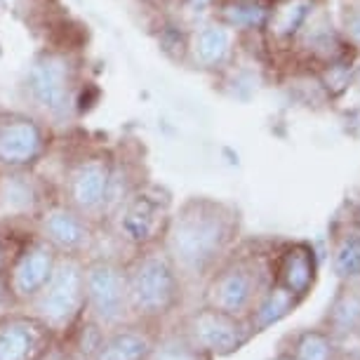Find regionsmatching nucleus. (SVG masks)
<instances>
[{
	"mask_svg": "<svg viewBox=\"0 0 360 360\" xmlns=\"http://www.w3.org/2000/svg\"><path fill=\"white\" fill-rule=\"evenodd\" d=\"M236 233L233 207L210 198H191L169 217L162 248L184 281H202L226 259Z\"/></svg>",
	"mask_w": 360,
	"mask_h": 360,
	"instance_id": "obj_1",
	"label": "nucleus"
},
{
	"mask_svg": "<svg viewBox=\"0 0 360 360\" xmlns=\"http://www.w3.org/2000/svg\"><path fill=\"white\" fill-rule=\"evenodd\" d=\"M297 307H299V302L288 290H283L281 285L271 283L269 288L264 290V295L257 299L252 311H250L248 323L255 335H259V332L269 330L271 325H278L283 318H288Z\"/></svg>",
	"mask_w": 360,
	"mask_h": 360,
	"instance_id": "obj_16",
	"label": "nucleus"
},
{
	"mask_svg": "<svg viewBox=\"0 0 360 360\" xmlns=\"http://www.w3.org/2000/svg\"><path fill=\"white\" fill-rule=\"evenodd\" d=\"M281 360H283V358H281Z\"/></svg>",
	"mask_w": 360,
	"mask_h": 360,
	"instance_id": "obj_32",
	"label": "nucleus"
},
{
	"mask_svg": "<svg viewBox=\"0 0 360 360\" xmlns=\"http://www.w3.org/2000/svg\"><path fill=\"white\" fill-rule=\"evenodd\" d=\"M328 321L332 325V337H346L356 335L360 330V295L358 290H344L342 295L335 299L330 309Z\"/></svg>",
	"mask_w": 360,
	"mask_h": 360,
	"instance_id": "obj_22",
	"label": "nucleus"
},
{
	"mask_svg": "<svg viewBox=\"0 0 360 360\" xmlns=\"http://www.w3.org/2000/svg\"><path fill=\"white\" fill-rule=\"evenodd\" d=\"M266 15H269V10H264L259 3H252V0H236V3L226 5L221 12L224 24L236 26V29L264 26L266 24Z\"/></svg>",
	"mask_w": 360,
	"mask_h": 360,
	"instance_id": "obj_24",
	"label": "nucleus"
},
{
	"mask_svg": "<svg viewBox=\"0 0 360 360\" xmlns=\"http://www.w3.org/2000/svg\"><path fill=\"white\" fill-rule=\"evenodd\" d=\"M332 264H335V271L342 281H360V238H342L335 248V255H332Z\"/></svg>",
	"mask_w": 360,
	"mask_h": 360,
	"instance_id": "obj_23",
	"label": "nucleus"
},
{
	"mask_svg": "<svg viewBox=\"0 0 360 360\" xmlns=\"http://www.w3.org/2000/svg\"><path fill=\"white\" fill-rule=\"evenodd\" d=\"M10 259H12V255L8 252V245L3 243V238H0V274H5V269H8Z\"/></svg>",
	"mask_w": 360,
	"mask_h": 360,
	"instance_id": "obj_27",
	"label": "nucleus"
},
{
	"mask_svg": "<svg viewBox=\"0 0 360 360\" xmlns=\"http://www.w3.org/2000/svg\"><path fill=\"white\" fill-rule=\"evenodd\" d=\"M26 90L33 104L45 113H64L73 97V69L64 54H40L26 76Z\"/></svg>",
	"mask_w": 360,
	"mask_h": 360,
	"instance_id": "obj_11",
	"label": "nucleus"
},
{
	"mask_svg": "<svg viewBox=\"0 0 360 360\" xmlns=\"http://www.w3.org/2000/svg\"><path fill=\"white\" fill-rule=\"evenodd\" d=\"M45 148L43 132L24 115H10L0 120V165L8 169H26Z\"/></svg>",
	"mask_w": 360,
	"mask_h": 360,
	"instance_id": "obj_13",
	"label": "nucleus"
},
{
	"mask_svg": "<svg viewBox=\"0 0 360 360\" xmlns=\"http://www.w3.org/2000/svg\"><path fill=\"white\" fill-rule=\"evenodd\" d=\"M111 165L113 162L104 155H87V158L78 160L66 174L64 200L76 207L80 214H85L90 221H99L108 176H111Z\"/></svg>",
	"mask_w": 360,
	"mask_h": 360,
	"instance_id": "obj_12",
	"label": "nucleus"
},
{
	"mask_svg": "<svg viewBox=\"0 0 360 360\" xmlns=\"http://www.w3.org/2000/svg\"><path fill=\"white\" fill-rule=\"evenodd\" d=\"M311 10H314V0H281L266 15V24L264 26H269L274 38L290 40L309 22Z\"/></svg>",
	"mask_w": 360,
	"mask_h": 360,
	"instance_id": "obj_17",
	"label": "nucleus"
},
{
	"mask_svg": "<svg viewBox=\"0 0 360 360\" xmlns=\"http://www.w3.org/2000/svg\"><path fill=\"white\" fill-rule=\"evenodd\" d=\"M169 193L155 184H139L120 212L115 214L111 226L120 240L134 250L160 245L169 224Z\"/></svg>",
	"mask_w": 360,
	"mask_h": 360,
	"instance_id": "obj_6",
	"label": "nucleus"
},
{
	"mask_svg": "<svg viewBox=\"0 0 360 360\" xmlns=\"http://www.w3.org/2000/svg\"><path fill=\"white\" fill-rule=\"evenodd\" d=\"M85 318L104 332L132 321L123 262L113 257L85 262Z\"/></svg>",
	"mask_w": 360,
	"mask_h": 360,
	"instance_id": "obj_5",
	"label": "nucleus"
},
{
	"mask_svg": "<svg viewBox=\"0 0 360 360\" xmlns=\"http://www.w3.org/2000/svg\"><path fill=\"white\" fill-rule=\"evenodd\" d=\"M318 274V262L316 252L309 243H295L288 245L278 255V259L271 266V283L281 285L283 290H288L299 304L309 297V292L314 290Z\"/></svg>",
	"mask_w": 360,
	"mask_h": 360,
	"instance_id": "obj_14",
	"label": "nucleus"
},
{
	"mask_svg": "<svg viewBox=\"0 0 360 360\" xmlns=\"http://www.w3.org/2000/svg\"><path fill=\"white\" fill-rule=\"evenodd\" d=\"M356 120H358V125H360V111L356 113Z\"/></svg>",
	"mask_w": 360,
	"mask_h": 360,
	"instance_id": "obj_30",
	"label": "nucleus"
},
{
	"mask_svg": "<svg viewBox=\"0 0 360 360\" xmlns=\"http://www.w3.org/2000/svg\"><path fill=\"white\" fill-rule=\"evenodd\" d=\"M358 295H360V290H358Z\"/></svg>",
	"mask_w": 360,
	"mask_h": 360,
	"instance_id": "obj_31",
	"label": "nucleus"
},
{
	"mask_svg": "<svg viewBox=\"0 0 360 360\" xmlns=\"http://www.w3.org/2000/svg\"><path fill=\"white\" fill-rule=\"evenodd\" d=\"M59 262V252L38 233L26 238L5 269V283L12 307L24 309L45 288Z\"/></svg>",
	"mask_w": 360,
	"mask_h": 360,
	"instance_id": "obj_8",
	"label": "nucleus"
},
{
	"mask_svg": "<svg viewBox=\"0 0 360 360\" xmlns=\"http://www.w3.org/2000/svg\"><path fill=\"white\" fill-rule=\"evenodd\" d=\"M40 323H45L59 342L73 335L85 318V259L73 255H59L52 278L24 307Z\"/></svg>",
	"mask_w": 360,
	"mask_h": 360,
	"instance_id": "obj_3",
	"label": "nucleus"
},
{
	"mask_svg": "<svg viewBox=\"0 0 360 360\" xmlns=\"http://www.w3.org/2000/svg\"><path fill=\"white\" fill-rule=\"evenodd\" d=\"M283 360H337V342L330 332L307 330L292 337L290 351Z\"/></svg>",
	"mask_w": 360,
	"mask_h": 360,
	"instance_id": "obj_21",
	"label": "nucleus"
},
{
	"mask_svg": "<svg viewBox=\"0 0 360 360\" xmlns=\"http://www.w3.org/2000/svg\"><path fill=\"white\" fill-rule=\"evenodd\" d=\"M335 73H339V66H330V76H335ZM344 85H346V80L339 78V80H337V92H339V90H344Z\"/></svg>",
	"mask_w": 360,
	"mask_h": 360,
	"instance_id": "obj_28",
	"label": "nucleus"
},
{
	"mask_svg": "<svg viewBox=\"0 0 360 360\" xmlns=\"http://www.w3.org/2000/svg\"><path fill=\"white\" fill-rule=\"evenodd\" d=\"M231 47V33L224 24H207L200 31H195L191 50L195 62L212 69V66L221 64L229 54Z\"/></svg>",
	"mask_w": 360,
	"mask_h": 360,
	"instance_id": "obj_19",
	"label": "nucleus"
},
{
	"mask_svg": "<svg viewBox=\"0 0 360 360\" xmlns=\"http://www.w3.org/2000/svg\"><path fill=\"white\" fill-rule=\"evenodd\" d=\"M38 236L59 255L83 257L92 245V221L66 200H47L38 212Z\"/></svg>",
	"mask_w": 360,
	"mask_h": 360,
	"instance_id": "obj_10",
	"label": "nucleus"
},
{
	"mask_svg": "<svg viewBox=\"0 0 360 360\" xmlns=\"http://www.w3.org/2000/svg\"><path fill=\"white\" fill-rule=\"evenodd\" d=\"M125 274L132 321L162 330L184 297V278L176 271L172 257L162 243L137 250V255L125 264Z\"/></svg>",
	"mask_w": 360,
	"mask_h": 360,
	"instance_id": "obj_2",
	"label": "nucleus"
},
{
	"mask_svg": "<svg viewBox=\"0 0 360 360\" xmlns=\"http://www.w3.org/2000/svg\"><path fill=\"white\" fill-rule=\"evenodd\" d=\"M31 176H10L8 181L0 184V202L15 214H38L47 200L38 193V188L29 181Z\"/></svg>",
	"mask_w": 360,
	"mask_h": 360,
	"instance_id": "obj_20",
	"label": "nucleus"
},
{
	"mask_svg": "<svg viewBox=\"0 0 360 360\" xmlns=\"http://www.w3.org/2000/svg\"><path fill=\"white\" fill-rule=\"evenodd\" d=\"M148 360H214V356H210L198 344H193L186 337V332L176 325L174 330L158 332Z\"/></svg>",
	"mask_w": 360,
	"mask_h": 360,
	"instance_id": "obj_18",
	"label": "nucleus"
},
{
	"mask_svg": "<svg viewBox=\"0 0 360 360\" xmlns=\"http://www.w3.org/2000/svg\"><path fill=\"white\" fill-rule=\"evenodd\" d=\"M210 3H212V0H191V5H193V8H198V10L207 8Z\"/></svg>",
	"mask_w": 360,
	"mask_h": 360,
	"instance_id": "obj_29",
	"label": "nucleus"
},
{
	"mask_svg": "<svg viewBox=\"0 0 360 360\" xmlns=\"http://www.w3.org/2000/svg\"><path fill=\"white\" fill-rule=\"evenodd\" d=\"M5 309H17V307H12L8 283H5V274H0V314H3Z\"/></svg>",
	"mask_w": 360,
	"mask_h": 360,
	"instance_id": "obj_26",
	"label": "nucleus"
},
{
	"mask_svg": "<svg viewBox=\"0 0 360 360\" xmlns=\"http://www.w3.org/2000/svg\"><path fill=\"white\" fill-rule=\"evenodd\" d=\"M179 328L186 332V337L193 344H198L202 351H207L214 358L233 356L255 337L248 318L231 316L226 311L207 307V304L186 314L179 321Z\"/></svg>",
	"mask_w": 360,
	"mask_h": 360,
	"instance_id": "obj_7",
	"label": "nucleus"
},
{
	"mask_svg": "<svg viewBox=\"0 0 360 360\" xmlns=\"http://www.w3.org/2000/svg\"><path fill=\"white\" fill-rule=\"evenodd\" d=\"M271 285V269L257 255L250 257H231L224 259L207 278L202 304L231 316L248 318Z\"/></svg>",
	"mask_w": 360,
	"mask_h": 360,
	"instance_id": "obj_4",
	"label": "nucleus"
},
{
	"mask_svg": "<svg viewBox=\"0 0 360 360\" xmlns=\"http://www.w3.org/2000/svg\"><path fill=\"white\" fill-rule=\"evenodd\" d=\"M158 332V328L137 321L106 330L92 360H148Z\"/></svg>",
	"mask_w": 360,
	"mask_h": 360,
	"instance_id": "obj_15",
	"label": "nucleus"
},
{
	"mask_svg": "<svg viewBox=\"0 0 360 360\" xmlns=\"http://www.w3.org/2000/svg\"><path fill=\"white\" fill-rule=\"evenodd\" d=\"M346 33H349V38L360 47V8L351 10L349 15H346Z\"/></svg>",
	"mask_w": 360,
	"mask_h": 360,
	"instance_id": "obj_25",
	"label": "nucleus"
},
{
	"mask_svg": "<svg viewBox=\"0 0 360 360\" xmlns=\"http://www.w3.org/2000/svg\"><path fill=\"white\" fill-rule=\"evenodd\" d=\"M59 346V337L26 309L0 314V360H47Z\"/></svg>",
	"mask_w": 360,
	"mask_h": 360,
	"instance_id": "obj_9",
	"label": "nucleus"
}]
</instances>
